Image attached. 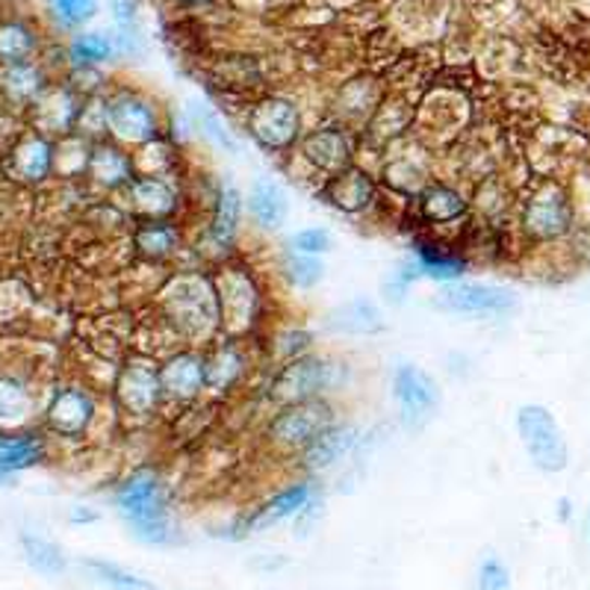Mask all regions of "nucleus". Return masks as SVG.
<instances>
[{
    "mask_svg": "<svg viewBox=\"0 0 590 590\" xmlns=\"http://www.w3.org/2000/svg\"><path fill=\"white\" fill-rule=\"evenodd\" d=\"M348 378L346 364L331 360L322 355H305L298 360H290L278 369L272 378V398L278 405H298V402H310V398H322L331 390L343 388Z\"/></svg>",
    "mask_w": 590,
    "mask_h": 590,
    "instance_id": "nucleus-3",
    "label": "nucleus"
},
{
    "mask_svg": "<svg viewBox=\"0 0 590 590\" xmlns=\"http://www.w3.org/2000/svg\"><path fill=\"white\" fill-rule=\"evenodd\" d=\"M136 157L115 139H98L89 148L86 177L98 193H124L136 181Z\"/></svg>",
    "mask_w": 590,
    "mask_h": 590,
    "instance_id": "nucleus-16",
    "label": "nucleus"
},
{
    "mask_svg": "<svg viewBox=\"0 0 590 590\" xmlns=\"http://www.w3.org/2000/svg\"><path fill=\"white\" fill-rule=\"evenodd\" d=\"M0 484H12V476H7V472H0Z\"/></svg>",
    "mask_w": 590,
    "mask_h": 590,
    "instance_id": "nucleus-46",
    "label": "nucleus"
},
{
    "mask_svg": "<svg viewBox=\"0 0 590 590\" xmlns=\"http://www.w3.org/2000/svg\"><path fill=\"white\" fill-rule=\"evenodd\" d=\"M21 546H24L27 564L41 576H60L65 570V555L51 540L39 538V534H21Z\"/></svg>",
    "mask_w": 590,
    "mask_h": 590,
    "instance_id": "nucleus-35",
    "label": "nucleus"
},
{
    "mask_svg": "<svg viewBox=\"0 0 590 590\" xmlns=\"http://www.w3.org/2000/svg\"><path fill=\"white\" fill-rule=\"evenodd\" d=\"M112 12H115V24L124 33L122 39H136V3L133 0H112Z\"/></svg>",
    "mask_w": 590,
    "mask_h": 590,
    "instance_id": "nucleus-44",
    "label": "nucleus"
},
{
    "mask_svg": "<svg viewBox=\"0 0 590 590\" xmlns=\"http://www.w3.org/2000/svg\"><path fill=\"white\" fill-rule=\"evenodd\" d=\"M115 508L127 523L133 534L145 543H172L174 523L169 514V499H165L163 479L153 467L133 469L131 476L119 481V488L112 493Z\"/></svg>",
    "mask_w": 590,
    "mask_h": 590,
    "instance_id": "nucleus-1",
    "label": "nucleus"
},
{
    "mask_svg": "<svg viewBox=\"0 0 590 590\" xmlns=\"http://www.w3.org/2000/svg\"><path fill=\"white\" fill-rule=\"evenodd\" d=\"M298 148H302V160L314 172L325 174V181L346 172L352 165V143H348L346 131H340V127H319V131L305 133Z\"/></svg>",
    "mask_w": 590,
    "mask_h": 590,
    "instance_id": "nucleus-21",
    "label": "nucleus"
},
{
    "mask_svg": "<svg viewBox=\"0 0 590 590\" xmlns=\"http://www.w3.org/2000/svg\"><path fill=\"white\" fill-rule=\"evenodd\" d=\"M127 207L139 219H174L181 210V186L174 181V174H136L127 189Z\"/></svg>",
    "mask_w": 590,
    "mask_h": 590,
    "instance_id": "nucleus-17",
    "label": "nucleus"
},
{
    "mask_svg": "<svg viewBox=\"0 0 590 590\" xmlns=\"http://www.w3.org/2000/svg\"><path fill=\"white\" fill-rule=\"evenodd\" d=\"M248 369V355L236 340L216 343L210 352H204V372H207V390L216 396H224L243 381Z\"/></svg>",
    "mask_w": 590,
    "mask_h": 590,
    "instance_id": "nucleus-24",
    "label": "nucleus"
},
{
    "mask_svg": "<svg viewBox=\"0 0 590 590\" xmlns=\"http://www.w3.org/2000/svg\"><path fill=\"white\" fill-rule=\"evenodd\" d=\"M98 422V398L83 384H60L41 407V428L57 440H83Z\"/></svg>",
    "mask_w": 590,
    "mask_h": 590,
    "instance_id": "nucleus-6",
    "label": "nucleus"
},
{
    "mask_svg": "<svg viewBox=\"0 0 590 590\" xmlns=\"http://www.w3.org/2000/svg\"><path fill=\"white\" fill-rule=\"evenodd\" d=\"M181 239L184 236H181V228L174 219H139L136 231H133L136 255L151 260V263H163V260L177 255Z\"/></svg>",
    "mask_w": 590,
    "mask_h": 590,
    "instance_id": "nucleus-27",
    "label": "nucleus"
},
{
    "mask_svg": "<svg viewBox=\"0 0 590 590\" xmlns=\"http://www.w3.org/2000/svg\"><path fill=\"white\" fill-rule=\"evenodd\" d=\"M115 402H119V407H122L127 417H153L165 402L160 367H157L153 360H143V357L127 360V364L119 369V378H115Z\"/></svg>",
    "mask_w": 590,
    "mask_h": 590,
    "instance_id": "nucleus-12",
    "label": "nucleus"
},
{
    "mask_svg": "<svg viewBox=\"0 0 590 590\" xmlns=\"http://www.w3.org/2000/svg\"><path fill=\"white\" fill-rule=\"evenodd\" d=\"M576 224V207L570 193L558 184H540L523 207V231L534 243H555L570 234Z\"/></svg>",
    "mask_w": 590,
    "mask_h": 590,
    "instance_id": "nucleus-10",
    "label": "nucleus"
},
{
    "mask_svg": "<svg viewBox=\"0 0 590 590\" xmlns=\"http://www.w3.org/2000/svg\"><path fill=\"white\" fill-rule=\"evenodd\" d=\"M7 174L15 184L39 186L60 172V139H51L39 131L21 133L7 151Z\"/></svg>",
    "mask_w": 590,
    "mask_h": 590,
    "instance_id": "nucleus-11",
    "label": "nucleus"
},
{
    "mask_svg": "<svg viewBox=\"0 0 590 590\" xmlns=\"http://www.w3.org/2000/svg\"><path fill=\"white\" fill-rule=\"evenodd\" d=\"M284 275L295 290H314L322 284L325 278V263L316 255H302V251H290L284 257Z\"/></svg>",
    "mask_w": 590,
    "mask_h": 590,
    "instance_id": "nucleus-36",
    "label": "nucleus"
},
{
    "mask_svg": "<svg viewBox=\"0 0 590 590\" xmlns=\"http://www.w3.org/2000/svg\"><path fill=\"white\" fill-rule=\"evenodd\" d=\"M48 458V438L39 428H12L0 431V472L19 476L24 469L45 464Z\"/></svg>",
    "mask_w": 590,
    "mask_h": 590,
    "instance_id": "nucleus-23",
    "label": "nucleus"
},
{
    "mask_svg": "<svg viewBox=\"0 0 590 590\" xmlns=\"http://www.w3.org/2000/svg\"><path fill=\"white\" fill-rule=\"evenodd\" d=\"M310 499H314V484H310V481H295V484L275 493V496L266 502L263 508L257 511L255 517H251V531L272 529L278 523L302 514V511L310 505Z\"/></svg>",
    "mask_w": 590,
    "mask_h": 590,
    "instance_id": "nucleus-31",
    "label": "nucleus"
},
{
    "mask_svg": "<svg viewBox=\"0 0 590 590\" xmlns=\"http://www.w3.org/2000/svg\"><path fill=\"white\" fill-rule=\"evenodd\" d=\"M393 396L402 410V422L410 431H419L428 419L434 417L440 405L438 381L428 376L417 364H402L393 376Z\"/></svg>",
    "mask_w": 590,
    "mask_h": 590,
    "instance_id": "nucleus-14",
    "label": "nucleus"
},
{
    "mask_svg": "<svg viewBox=\"0 0 590 590\" xmlns=\"http://www.w3.org/2000/svg\"><path fill=\"white\" fill-rule=\"evenodd\" d=\"M86 98L89 95L77 93L72 83H51L39 101L30 107L33 131L45 133L51 139H65L77 133Z\"/></svg>",
    "mask_w": 590,
    "mask_h": 590,
    "instance_id": "nucleus-13",
    "label": "nucleus"
},
{
    "mask_svg": "<svg viewBox=\"0 0 590 590\" xmlns=\"http://www.w3.org/2000/svg\"><path fill=\"white\" fill-rule=\"evenodd\" d=\"M414 260H417L422 278L440 281V284H455L458 278L467 275L469 263L455 251H443L438 245L417 243L414 248Z\"/></svg>",
    "mask_w": 590,
    "mask_h": 590,
    "instance_id": "nucleus-33",
    "label": "nucleus"
},
{
    "mask_svg": "<svg viewBox=\"0 0 590 590\" xmlns=\"http://www.w3.org/2000/svg\"><path fill=\"white\" fill-rule=\"evenodd\" d=\"M181 3H201V0H181Z\"/></svg>",
    "mask_w": 590,
    "mask_h": 590,
    "instance_id": "nucleus-47",
    "label": "nucleus"
},
{
    "mask_svg": "<svg viewBox=\"0 0 590 590\" xmlns=\"http://www.w3.org/2000/svg\"><path fill=\"white\" fill-rule=\"evenodd\" d=\"M517 431L523 446L529 452L531 464L540 472H561L567 469L570 448L564 440V431L543 405H523L517 410Z\"/></svg>",
    "mask_w": 590,
    "mask_h": 590,
    "instance_id": "nucleus-9",
    "label": "nucleus"
},
{
    "mask_svg": "<svg viewBox=\"0 0 590 590\" xmlns=\"http://www.w3.org/2000/svg\"><path fill=\"white\" fill-rule=\"evenodd\" d=\"M53 19L60 21L65 30H77L83 24H89L98 12V0H51Z\"/></svg>",
    "mask_w": 590,
    "mask_h": 590,
    "instance_id": "nucleus-38",
    "label": "nucleus"
},
{
    "mask_svg": "<svg viewBox=\"0 0 590 590\" xmlns=\"http://www.w3.org/2000/svg\"><path fill=\"white\" fill-rule=\"evenodd\" d=\"M86 570L93 573L95 579L107 585L112 590H153V585L143 576H136V573L124 570L119 564H110V561H86Z\"/></svg>",
    "mask_w": 590,
    "mask_h": 590,
    "instance_id": "nucleus-37",
    "label": "nucleus"
},
{
    "mask_svg": "<svg viewBox=\"0 0 590 590\" xmlns=\"http://www.w3.org/2000/svg\"><path fill=\"white\" fill-rule=\"evenodd\" d=\"M213 281L224 331L228 334L251 331L260 322V314H263V293H260V284L251 275V269H245V266H224Z\"/></svg>",
    "mask_w": 590,
    "mask_h": 590,
    "instance_id": "nucleus-5",
    "label": "nucleus"
},
{
    "mask_svg": "<svg viewBox=\"0 0 590 590\" xmlns=\"http://www.w3.org/2000/svg\"><path fill=\"white\" fill-rule=\"evenodd\" d=\"M39 30L30 21L7 19L0 21V65L36 60L39 53Z\"/></svg>",
    "mask_w": 590,
    "mask_h": 590,
    "instance_id": "nucleus-32",
    "label": "nucleus"
},
{
    "mask_svg": "<svg viewBox=\"0 0 590 590\" xmlns=\"http://www.w3.org/2000/svg\"><path fill=\"white\" fill-rule=\"evenodd\" d=\"M107 131L124 148H145L163 139L160 107L136 89H115L107 95Z\"/></svg>",
    "mask_w": 590,
    "mask_h": 590,
    "instance_id": "nucleus-4",
    "label": "nucleus"
},
{
    "mask_svg": "<svg viewBox=\"0 0 590 590\" xmlns=\"http://www.w3.org/2000/svg\"><path fill=\"white\" fill-rule=\"evenodd\" d=\"M314 352V334L305 331V328H284L281 334L275 336V355L281 364H290V360H298Z\"/></svg>",
    "mask_w": 590,
    "mask_h": 590,
    "instance_id": "nucleus-39",
    "label": "nucleus"
},
{
    "mask_svg": "<svg viewBox=\"0 0 590 590\" xmlns=\"http://www.w3.org/2000/svg\"><path fill=\"white\" fill-rule=\"evenodd\" d=\"M98 517V514H93V511H86V508H77L72 514V523H93V519Z\"/></svg>",
    "mask_w": 590,
    "mask_h": 590,
    "instance_id": "nucleus-45",
    "label": "nucleus"
},
{
    "mask_svg": "<svg viewBox=\"0 0 590 590\" xmlns=\"http://www.w3.org/2000/svg\"><path fill=\"white\" fill-rule=\"evenodd\" d=\"M36 417H41L39 393L30 378L15 369H0V431L30 428Z\"/></svg>",
    "mask_w": 590,
    "mask_h": 590,
    "instance_id": "nucleus-20",
    "label": "nucleus"
},
{
    "mask_svg": "<svg viewBox=\"0 0 590 590\" xmlns=\"http://www.w3.org/2000/svg\"><path fill=\"white\" fill-rule=\"evenodd\" d=\"M322 198H325L328 207H334L340 213L360 216L376 207L378 184L367 169L348 165L346 172L328 177L325 189H322Z\"/></svg>",
    "mask_w": 590,
    "mask_h": 590,
    "instance_id": "nucleus-19",
    "label": "nucleus"
},
{
    "mask_svg": "<svg viewBox=\"0 0 590 590\" xmlns=\"http://www.w3.org/2000/svg\"><path fill=\"white\" fill-rule=\"evenodd\" d=\"M193 119H195V124H198V127L204 131V136H210V139H213V143L219 145V148H224V151H231V153L236 151L234 133L224 127L222 119H219V115H216V112L210 110V107H204V103H195Z\"/></svg>",
    "mask_w": 590,
    "mask_h": 590,
    "instance_id": "nucleus-40",
    "label": "nucleus"
},
{
    "mask_svg": "<svg viewBox=\"0 0 590 590\" xmlns=\"http://www.w3.org/2000/svg\"><path fill=\"white\" fill-rule=\"evenodd\" d=\"M419 216L428 224H452L464 219L469 213L467 195L448 184H428L422 193L417 195Z\"/></svg>",
    "mask_w": 590,
    "mask_h": 590,
    "instance_id": "nucleus-30",
    "label": "nucleus"
},
{
    "mask_svg": "<svg viewBox=\"0 0 590 590\" xmlns=\"http://www.w3.org/2000/svg\"><path fill=\"white\" fill-rule=\"evenodd\" d=\"M357 434H360V431H357V426H352V422H334L331 428H325V431L302 452L307 472H322V469L334 467L336 460L346 458L348 452L355 448Z\"/></svg>",
    "mask_w": 590,
    "mask_h": 590,
    "instance_id": "nucleus-26",
    "label": "nucleus"
},
{
    "mask_svg": "<svg viewBox=\"0 0 590 590\" xmlns=\"http://www.w3.org/2000/svg\"><path fill=\"white\" fill-rule=\"evenodd\" d=\"M248 136L269 153L293 151L295 145H302L305 139L302 110L290 98L269 95L248 112Z\"/></svg>",
    "mask_w": 590,
    "mask_h": 590,
    "instance_id": "nucleus-7",
    "label": "nucleus"
},
{
    "mask_svg": "<svg viewBox=\"0 0 590 590\" xmlns=\"http://www.w3.org/2000/svg\"><path fill=\"white\" fill-rule=\"evenodd\" d=\"M48 86H51V81L36 60L0 65V101L7 107L30 110Z\"/></svg>",
    "mask_w": 590,
    "mask_h": 590,
    "instance_id": "nucleus-22",
    "label": "nucleus"
},
{
    "mask_svg": "<svg viewBox=\"0 0 590 590\" xmlns=\"http://www.w3.org/2000/svg\"><path fill=\"white\" fill-rule=\"evenodd\" d=\"M479 590H511L508 567L496 558H488L479 567Z\"/></svg>",
    "mask_w": 590,
    "mask_h": 590,
    "instance_id": "nucleus-43",
    "label": "nucleus"
},
{
    "mask_svg": "<svg viewBox=\"0 0 590 590\" xmlns=\"http://www.w3.org/2000/svg\"><path fill=\"white\" fill-rule=\"evenodd\" d=\"M239 219H243V195L234 184H224L216 193L213 204V219H210V243L216 251H231L239 236Z\"/></svg>",
    "mask_w": 590,
    "mask_h": 590,
    "instance_id": "nucleus-28",
    "label": "nucleus"
},
{
    "mask_svg": "<svg viewBox=\"0 0 590 590\" xmlns=\"http://www.w3.org/2000/svg\"><path fill=\"white\" fill-rule=\"evenodd\" d=\"M290 245H293V251L319 257L331 248V234H328L325 228H305V231H298V234L290 239Z\"/></svg>",
    "mask_w": 590,
    "mask_h": 590,
    "instance_id": "nucleus-42",
    "label": "nucleus"
},
{
    "mask_svg": "<svg viewBox=\"0 0 590 590\" xmlns=\"http://www.w3.org/2000/svg\"><path fill=\"white\" fill-rule=\"evenodd\" d=\"M419 278H422V272H419L417 260L410 257V260H402V263L396 266V272L390 275L388 286H384V293H388V302H393V305H398L402 302V295L410 290V286L417 284Z\"/></svg>",
    "mask_w": 590,
    "mask_h": 590,
    "instance_id": "nucleus-41",
    "label": "nucleus"
},
{
    "mask_svg": "<svg viewBox=\"0 0 590 590\" xmlns=\"http://www.w3.org/2000/svg\"><path fill=\"white\" fill-rule=\"evenodd\" d=\"M336 422L334 405L322 398L298 402V405H284L269 422V443L278 452H305L325 428Z\"/></svg>",
    "mask_w": 590,
    "mask_h": 590,
    "instance_id": "nucleus-8",
    "label": "nucleus"
},
{
    "mask_svg": "<svg viewBox=\"0 0 590 590\" xmlns=\"http://www.w3.org/2000/svg\"><path fill=\"white\" fill-rule=\"evenodd\" d=\"M328 331H336V334H352V336H372L384 331V319H381V310H378L376 302L369 298H352L346 305H340L336 310H331L325 319Z\"/></svg>",
    "mask_w": 590,
    "mask_h": 590,
    "instance_id": "nucleus-29",
    "label": "nucleus"
},
{
    "mask_svg": "<svg viewBox=\"0 0 590 590\" xmlns=\"http://www.w3.org/2000/svg\"><path fill=\"white\" fill-rule=\"evenodd\" d=\"M434 305L446 314H508L517 307V293L508 286L496 284H469V281H455L446 284L434 298Z\"/></svg>",
    "mask_w": 590,
    "mask_h": 590,
    "instance_id": "nucleus-15",
    "label": "nucleus"
},
{
    "mask_svg": "<svg viewBox=\"0 0 590 590\" xmlns=\"http://www.w3.org/2000/svg\"><path fill=\"white\" fill-rule=\"evenodd\" d=\"M163 307L174 331L189 343H207L222 331L213 278L177 275L163 290Z\"/></svg>",
    "mask_w": 590,
    "mask_h": 590,
    "instance_id": "nucleus-2",
    "label": "nucleus"
},
{
    "mask_svg": "<svg viewBox=\"0 0 590 590\" xmlns=\"http://www.w3.org/2000/svg\"><path fill=\"white\" fill-rule=\"evenodd\" d=\"M112 39L107 33H81L69 45V62L74 69H98L112 57Z\"/></svg>",
    "mask_w": 590,
    "mask_h": 590,
    "instance_id": "nucleus-34",
    "label": "nucleus"
},
{
    "mask_svg": "<svg viewBox=\"0 0 590 590\" xmlns=\"http://www.w3.org/2000/svg\"><path fill=\"white\" fill-rule=\"evenodd\" d=\"M163 378V396L165 402H177V405H189L207 390V372H204V352L184 348L174 352L163 360L160 367Z\"/></svg>",
    "mask_w": 590,
    "mask_h": 590,
    "instance_id": "nucleus-18",
    "label": "nucleus"
},
{
    "mask_svg": "<svg viewBox=\"0 0 590 590\" xmlns=\"http://www.w3.org/2000/svg\"><path fill=\"white\" fill-rule=\"evenodd\" d=\"M245 210L248 219L255 222L260 231H278L290 216V198H286L284 186L272 181V177H257L248 195H245Z\"/></svg>",
    "mask_w": 590,
    "mask_h": 590,
    "instance_id": "nucleus-25",
    "label": "nucleus"
}]
</instances>
